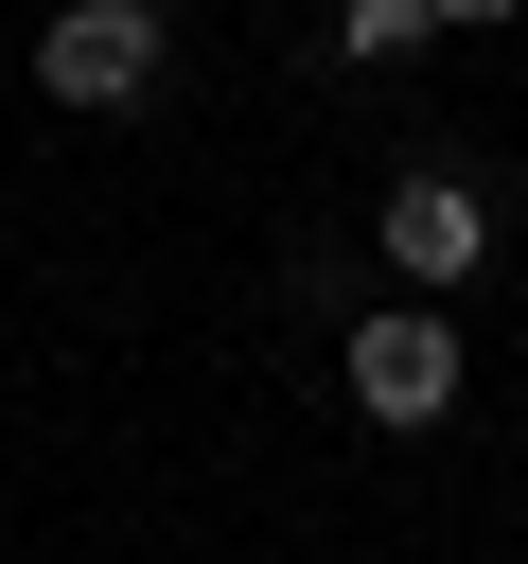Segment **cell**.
<instances>
[{
	"label": "cell",
	"instance_id": "6da1fadb",
	"mask_svg": "<svg viewBox=\"0 0 528 564\" xmlns=\"http://www.w3.org/2000/svg\"><path fill=\"white\" fill-rule=\"evenodd\" d=\"M352 405H370L387 441L458 423V317H440V300H370V317H352Z\"/></svg>",
	"mask_w": 528,
	"mask_h": 564
},
{
	"label": "cell",
	"instance_id": "7a4b0ae2",
	"mask_svg": "<svg viewBox=\"0 0 528 564\" xmlns=\"http://www.w3.org/2000/svg\"><path fill=\"white\" fill-rule=\"evenodd\" d=\"M35 88H53V106H141V88H158V0H70V18L35 35Z\"/></svg>",
	"mask_w": 528,
	"mask_h": 564
},
{
	"label": "cell",
	"instance_id": "3957f363",
	"mask_svg": "<svg viewBox=\"0 0 528 564\" xmlns=\"http://www.w3.org/2000/svg\"><path fill=\"white\" fill-rule=\"evenodd\" d=\"M387 264H405L422 300H440V282H475V264H493V212H475V176H440V159H422V176L387 194Z\"/></svg>",
	"mask_w": 528,
	"mask_h": 564
},
{
	"label": "cell",
	"instance_id": "277c9868",
	"mask_svg": "<svg viewBox=\"0 0 528 564\" xmlns=\"http://www.w3.org/2000/svg\"><path fill=\"white\" fill-rule=\"evenodd\" d=\"M405 35H440L422 0H334V53H405Z\"/></svg>",
	"mask_w": 528,
	"mask_h": 564
},
{
	"label": "cell",
	"instance_id": "5b68a950",
	"mask_svg": "<svg viewBox=\"0 0 528 564\" xmlns=\"http://www.w3.org/2000/svg\"><path fill=\"white\" fill-rule=\"evenodd\" d=\"M422 18H440V35H475V18H510V0H422Z\"/></svg>",
	"mask_w": 528,
	"mask_h": 564
}]
</instances>
